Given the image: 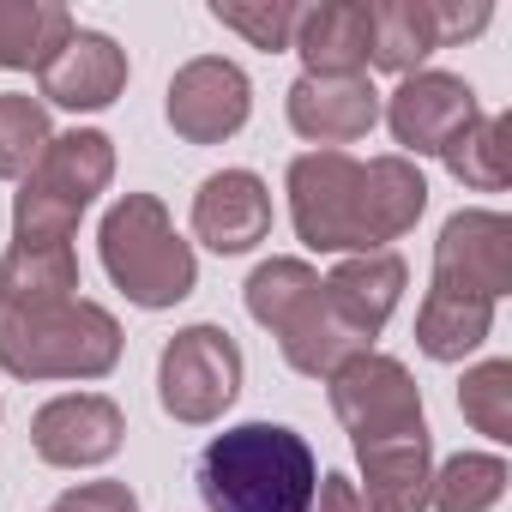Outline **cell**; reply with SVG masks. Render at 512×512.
I'll return each instance as SVG.
<instances>
[{
  "mask_svg": "<svg viewBox=\"0 0 512 512\" xmlns=\"http://www.w3.org/2000/svg\"><path fill=\"white\" fill-rule=\"evenodd\" d=\"M49 512H55V506H49Z\"/></svg>",
  "mask_w": 512,
  "mask_h": 512,
  "instance_id": "obj_30",
  "label": "cell"
},
{
  "mask_svg": "<svg viewBox=\"0 0 512 512\" xmlns=\"http://www.w3.org/2000/svg\"><path fill=\"white\" fill-rule=\"evenodd\" d=\"M488 7L470 0H374L368 7V67L380 73H422V61L446 43H464L476 31H488Z\"/></svg>",
  "mask_w": 512,
  "mask_h": 512,
  "instance_id": "obj_9",
  "label": "cell"
},
{
  "mask_svg": "<svg viewBox=\"0 0 512 512\" xmlns=\"http://www.w3.org/2000/svg\"><path fill=\"white\" fill-rule=\"evenodd\" d=\"M494 326V302L488 296H470V290H446V284H428L422 296V314H416V344L428 362H464Z\"/></svg>",
  "mask_w": 512,
  "mask_h": 512,
  "instance_id": "obj_19",
  "label": "cell"
},
{
  "mask_svg": "<svg viewBox=\"0 0 512 512\" xmlns=\"http://www.w3.org/2000/svg\"><path fill=\"white\" fill-rule=\"evenodd\" d=\"M458 410L476 434L512 440V362H476L458 386Z\"/></svg>",
  "mask_w": 512,
  "mask_h": 512,
  "instance_id": "obj_25",
  "label": "cell"
},
{
  "mask_svg": "<svg viewBox=\"0 0 512 512\" xmlns=\"http://www.w3.org/2000/svg\"><path fill=\"white\" fill-rule=\"evenodd\" d=\"M332 410L350 428L356 458L404 446V440H428V416H422V392H416L410 368L392 356H374V350L350 356L332 374Z\"/></svg>",
  "mask_w": 512,
  "mask_h": 512,
  "instance_id": "obj_7",
  "label": "cell"
},
{
  "mask_svg": "<svg viewBox=\"0 0 512 512\" xmlns=\"http://www.w3.org/2000/svg\"><path fill=\"white\" fill-rule=\"evenodd\" d=\"M109 175H115L109 133L73 127V133L49 139V151L37 157V169L25 175V187L13 199V241L19 247H73V229L91 211V199L109 187Z\"/></svg>",
  "mask_w": 512,
  "mask_h": 512,
  "instance_id": "obj_6",
  "label": "cell"
},
{
  "mask_svg": "<svg viewBox=\"0 0 512 512\" xmlns=\"http://www.w3.org/2000/svg\"><path fill=\"white\" fill-rule=\"evenodd\" d=\"M434 284L500 302L512 290V223L500 211H452L434 241Z\"/></svg>",
  "mask_w": 512,
  "mask_h": 512,
  "instance_id": "obj_12",
  "label": "cell"
},
{
  "mask_svg": "<svg viewBox=\"0 0 512 512\" xmlns=\"http://www.w3.org/2000/svg\"><path fill=\"white\" fill-rule=\"evenodd\" d=\"M55 512H139L127 482H79L55 500Z\"/></svg>",
  "mask_w": 512,
  "mask_h": 512,
  "instance_id": "obj_27",
  "label": "cell"
},
{
  "mask_svg": "<svg viewBox=\"0 0 512 512\" xmlns=\"http://www.w3.org/2000/svg\"><path fill=\"white\" fill-rule=\"evenodd\" d=\"M320 488V464L308 440L284 422L223 428L199 452V500L205 512H308Z\"/></svg>",
  "mask_w": 512,
  "mask_h": 512,
  "instance_id": "obj_2",
  "label": "cell"
},
{
  "mask_svg": "<svg viewBox=\"0 0 512 512\" xmlns=\"http://www.w3.org/2000/svg\"><path fill=\"white\" fill-rule=\"evenodd\" d=\"M163 115L169 127L187 139V145H223L247 127L253 115V85L235 61L223 55H199L187 61L175 79H169V97H163Z\"/></svg>",
  "mask_w": 512,
  "mask_h": 512,
  "instance_id": "obj_10",
  "label": "cell"
},
{
  "mask_svg": "<svg viewBox=\"0 0 512 512\" xmlns=\"http://www.w3.org/2000/svg\"><path fill=\"white\" fill-rule=\"evenodd\" d=\"M121 362V326L97 302L0 308V368L13 380H103Z\"/></svg>",
  "mask_w": 512,
  "mask_h": 512,
  "instance_id": "obj_3",
  "label": "cell"
},
{
  "mask_svg": "<svg viewBox=\"0 0 512 512\" xmlns=\"http://www.w3.org/2000/svg\"><path fill=\"white\" fill-rule=\"evenodd\" d=\"M500 494H506V458H494V452H458L428 482L434 512H488Z\"/></svg>",
  "mask_w": 512,
  "mask_h": 512,
  "instance_id": "obj_23",
  "label": "cell"
},
{
  "mask_svg": "<svg viewBox=\"0 0 512 512\" xmlns=\"http://www.w3.org/2000/svg\"><path fill=\"white\" fill-rule=\"evenodd\" d=\"M49 109L25 91H0V181H19L49 151Z\"/></svg>",
  "mask_w": 512,
  "mask_h": 512,
  "instance_id": "obj_24",
  "label": "cell"
},
{
  "mask_svg": "<svg viewBox=\"0 0 512 512\" xmlns=\"http://www.w3.org/2000/svg\"><path fill=\"white\" fill-rule=\"evenodd\" d=\"M103 272L115 278V290L133 302V308H175L193 296L199 284V266H193V247L175 235L169 211L157 193H121L103 217Z\"/></svg>",
  "mask_w": 512,
  "mask_h": 512,
  "instance_id": "obj_5",
  "label": "cell"
},
{
  "mask_svg": "<svg viewBox=\"0 0 512 512\" xmlns=\"http://www.w3.org/2000/svg\"><path fill=\"white\" fill-rule=\"evenodd\" d=\"M380 121V91L368 85V73H350V79H314L302 73L290 85V127L314 145H350V139H368Z\"/></svg>",
  "mask_w": 512,
  "mask_h": 512,
  "instance_id": "obj_15",
  "label": "cell"
},
{
  "mask_svg": "<svg viewBox=\"0 0 512 512\" xmlns=\"http://www.w3.org/2000/svg\"><path fill=\"white\" fill-rule=\"evenodd\" d=\"M0 308H7V266H0Z\"/></svg>",
  "mask_w": 512,
  "mask_h": 512,
  "instance_id": "obj_29",
  "label": "cell"
},
{
  "mask_svg": "<svg viewBox=\"0 0 512 512\" xmlns=\"http://www.w3.org/2000/svg\"><path fill=\"white\" fill-rule=\"evenodd\" d=\"M193 235L211 253H247L272 235V193L253 169H217L193 193Z\"/></svg>",
  "mask_w": 512,
  "mask_h": 512,
  "instance_id": "obj_14",
  "label": "cell"
},
{
  "mask_svg": "<svg viewBox=\"0 0 512 512\" xmlns=\"http://www.w3.org/2000/svg\"><path fill=\"white\" fill-rule=\"evenodd\" d=\"M73 13L61 0H0V67L7 73H43L67 37H73Z\"/></svg>",
  "mask_w": 512,
  "mask_h": 512,
  "instance_id": "obj_20",
  "label": "cell"
},
{
  "mask_svg": "<svg viewBox=\"0 0 512 512\" xmlns=\"http://www.w3.org/2000/svg\"><path fill=\"white\" fill-rule=\"evenodd\" d=\"M428 211V181L410 157L356 163L350 151H308L290 163V217L314 253H386Z\"/></svg>",
  "mask_w": 512,
  "mask_h": 512,
  "instance_id": "obj_1",
  "label": "cell"
},
{
  "mask_svg": "<svg viewBox=\"0 0 512 512\" xmlns=\"http://www.w3.org/2000/svg\"><path fill=\"white\" fill-rule=\"evenodd\" d=\"M446 169L476 193H500L512 181V115H476L446 145Z\"/></svg>",
  "mask_w": 512,
  "mask_h": 512,
  "instance_id": "obj_21",
  "label": "cell"
},
{
  "mask_svg": "<svg viewBox=\"0 0 512 512\" xmlns=\"http://www.w3.org/2000/svg\"><path fill=\"white\" fill-rule=\"evenodd\" d=\"M211 19H217L223 31H241L253 49L278 55V49H290L302 7H290V0H217V7H211Z\"/></svg>",
  "mask_w": 512,
  "mask_h": 512,
  "instance_id": "obj_26",
  "label": "cell"
},
{
  "mask_svg": "<svg viewBox=\"0 0 512 512\" xmlns=\"http://www.w3.org/2000/svg\"><path fill=\"white\" fill-rule=\"evenodd\" d=\"M290 49L308 61L314 79H350L368 67V0H320L302 7Z\"/></svg>",
  "mask_w": 512,
  "mask_h": 512,
  "instance_id": "obj_18",
  "label": "cell"
},
{
  "mask_svg": "<svg viewBox=\"0 0 512 512\" xmlns=\"http://www.w3.org/2000/svg\"><path fill=\"white\" fill-rule=\"evenodd\" d=\"M247 314L260 320L284 362L308 380H332L350 356H362V344L344 332V320L326 302V278L308 260H266L247 278Z\"/></svg>",
  "mask_w": 512,
  "mask_h": 512,
  "instance_id": "obj_4",
  "label": "cell"
},
{
  "mask_svg": "<svg viewBox=\"0 0 512 512\" xmlns=\"http://www.w3.org/2000/svg\"><path fill=\"white\" fill-rule=\"evenodd\" d=\"M314 500H320V512H368L362 506V488L350 482V476H320V488H314Z\"/></svg>",
  "mask_w": 512,
  "mask_h": 512,
  "instance_id": "obj_28",
  "label": "cell"
},
{
  "mask_svg": "<svg viewBox=\"0 0 512 512\" xmlns=\"http://www.w3.org/2000/svg\"><path fill=\"white\" fill-rule=\"evenodd\" d=\"M241 392V344L223 326H181L157 356V404L199 428L217 422Z\"/></svg>",
  "mask_w": 512,
  "mask_h": 512,
  "instance_id": "obj_8",
  "label": "cell"
},
{
  "mask_svg": "<svg viewBox=\"0 0 512 512\" xmlns=\"http://www.w3.org/2000/svg\"><path fill=\"white\" fill-rule=\"evenodd\" d=\"M127 440V416L115 398L103 392H61L31 416V446L43 464L55 470H85V464H109Z\"/></svg>",
  "mask_w": 512,
  "mask_h": 512,
  "instance_id": "obj_11",
  "label": "cell"
},
{
  "mask_svg": "<svg viewBox=\"0 0 512 512\" xmlns=\"http://www.w3.org/2000/svg\"><path fill=\"white\" fill-rule=\"evenodd\" d=\"M476 91L458 73H410L392 103H386V127L404 151L416 157H446V145L476 121Z\"/></svg>",
  "mask_w": 512,
  "mask_h": 512,
  "instance_id": "obj_13",
  "label": "cell"
},
{
  "mask_svg": "<svg viewBox=\"0 0 512 512\" xmlns=\"http://www.w3.org/2000/svg\"><path fill=\"white\" fill-rule=\"evenodd\" d=\"M398 296H404V260L398 253H356V260H344L326 278V302H332V314L344 320V332L362 350L380 338V326L392 320Z\"/></svg>",
  "mask_w": 512,
  "mask_h": 512,
  "instance_id": "obj_17",
  "label": "cell"
},
{
  "mask_svg": "<svg viewBox=\"0 0 512 512\" xmlns=\"http://www.w3.org/2000/svg\"><path fill=\"white\" fill-rule=\"evenodd\" d=\"M127 91V49L103 31H73L67 49L43 67V97L61 109H109Z\"/></svg>",
  "mask_w": 512,
  "mask_h": 512,
  "instance_id": "obj_16",
  "label": "cell"
},
{
  "mask_svg": "<svg viewBox=\"0 0 512 512\" xmlns=\"http://www.w3.org/2000/svg\"><path fill=\"white\" fill-rule=\"evenodd\" d=\"M7 308H43V302H67L79 296V260L73 247H19L7 260Z\"/></svg>",
  "mask_w": 512,
  "mask_h": 512,
  "instance_id": "obj_22",
  "label": "cell"
}]
</instances>
